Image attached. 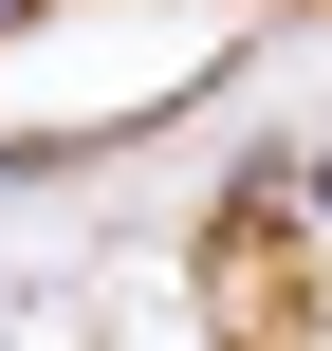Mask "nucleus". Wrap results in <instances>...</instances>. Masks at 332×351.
Listing matches in <instances>:
<instances>
[{
    "label": "nucleus",
    "instance_id": "1",
    "mask_svg": "<svg viewBox=\"0 0 332 351\" xmlns=\"http://www.w3.org/2000/svg\"><path fill=\"white\" fill-rule=\"evenodd\" d=\"M18 19H37V0H0V37H18Z\"/></svg>",
    "mask_w": 332,
    "mask_h": 351
}]
</instances>
